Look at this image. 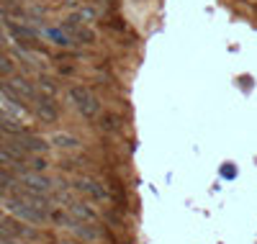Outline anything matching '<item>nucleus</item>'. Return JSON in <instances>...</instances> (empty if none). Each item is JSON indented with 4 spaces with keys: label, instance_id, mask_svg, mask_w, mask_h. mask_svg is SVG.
<instances>
[{
    "label": "nucleus",
    "instance_id": "nucleus-1",
    "mask_svg": "<svg viewBox=\"0 0 257 244\" xmlns=\"http://www.w3.org/2000/svg\"><path fill=\"white\" fill-rule=\"evenodd\" d=\"M0 239H6V229H3V213H0Z\"/></svg>",
    "mask_w": 257,
    "mask_h": 244
}]
</instances>
